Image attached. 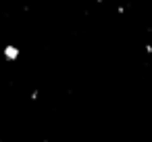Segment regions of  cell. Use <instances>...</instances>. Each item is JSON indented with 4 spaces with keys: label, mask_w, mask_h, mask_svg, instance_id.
Listing matches in <instances>:
<instances>
[{
    "label": "cell",
    "mask_w": 152,
    "mask_h": 142,
    "mask_svg": "<svg viewBox=\"0 0 152 142\" xmlns=\"http://www.w3.org/2000/svg\"><path fill=\"white\" fill-rule=\"evenodd\" d=\"M4 59H7V61H17V59H19V48L9 44V46L4 48Z\"/></svg>",
    "instance_id": "1"
},
{
    "label": "cell",
    "mask_w": 152,
    "mask_h": 142,
    "mask_svg": "<svg viewBox=\"0 0 152 142\" xmlns=\"http://www.w3.org/2000/svg\"><path fill=\"white\" fill-rule=\"evenodd\" d=\"M146 52H148V54H152V44H146Z\"/></svg>",
    "instance_id": "2"
}]
</instances>
